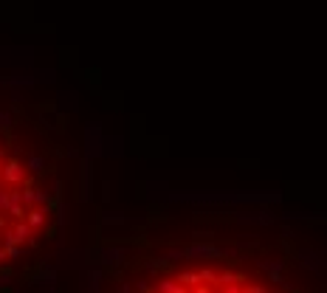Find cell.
<instances>
[{"instance_id":"1","label":"cell","mask_w":327,"mask_h":293,"mask_svg":"<svg viewBox=\"0 0 327 293\" xmlns=\"http://www.w3.org/2000/svg\"><path fill=\"white\" fill-rule=\"evenodd\" d=\"M43 169V158H20L0 141V276L9 273L6 262L20 259L26 248H37L59 206V189L51 192L37 180Z\"/></svg>"},{"instance_id":"2","label":"cell","mask_w":327,"mask_h":293,"mask_svg":"<svg viewBox=\"0 0 327 293\" xmlns=\"http://www.w3.org/2000/svg\"><path fill=\"white\" fill-rule=\"evenodd\" d=\"M184 257H226V251L214 248V245H189V248H184Z\"/></svg>"},{"instance_id":"3","label":"cell","mask_w":327,"mask_h":293,"mask_svg":"<svg viewBox=\"0 0 327 293\" xmlns=\"http://www.w3.org/2000/svg\"><path fill=\"white\" fill-rule=\"evenodd\" d=\"M178 282L181 285H186V287H198L200 285V273L198 271H184V273H178Z\"/></svg>"},{"instance_id":"4","label":"cell","mask_w":327,"mask_h":293,"mask_svg":"<svg viewBox=\"0 0 327 293\" xmlns=\"http://www.w3.org/2000/svg\"><path fill=\"white\" fill-rule=\"evenodd\" d=\"M158 293H186V285H175L172 279H164L158 285Z\"/></svg>"},{"instance_id":"5","label":"cell","mask_w":327,"mask_h":293,"mask_svg":"<svg viewBox=\"0 0 327 293\" xmlns=\"http://www.w3.org/2000/svg\"><path fill=\"white\" fill-rule=\"evenodd\" d=\"M200 273V282H206V285H220V276L212 271V268H203V271H198Z\"/></svg>"},{"instance_id":"6","label":"cell","mask_w":327,"mask_h":293,"mask_svg":"<svg viewBox=\"0 0 327 293\" xmlns=\"http://www.w3.org/2000/svg\"><path fill=\"white\" fill-rule=\"evenodd\" d=\"M124 257H127V251H107V254H105V262H110V265H116V262H121V259H124Z\"/></svg>"},{"instance_id":"7","label":"cell","mask_w":327,"mask_h":293,"mask_svg":"<svg viewBox=\"0 0 327 293\" xmlns=\"http://www.w3.org/2000/svg\"><path fill=\"white\" fill-rule=\"evenodd\" d=\"M195 293H209L206 287H195Z\"/></svg>"},{"instance_id":"8","label":"cell","mask_w":327,"mask_h":293,"mask_svg":"<svg viewBox=\"0 0 327 293\" xmlns=\"http://www.w3.org/2000/svg\"><path fill=\"white\" fill-rule=\"evenodd\" d=\"M237 293H251V290H237Z\"/></svg>"}]
</instances>
